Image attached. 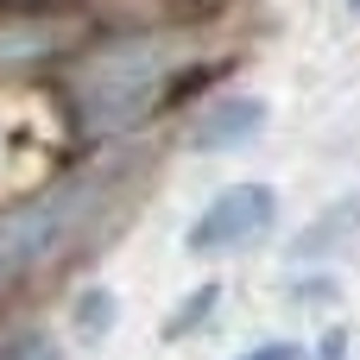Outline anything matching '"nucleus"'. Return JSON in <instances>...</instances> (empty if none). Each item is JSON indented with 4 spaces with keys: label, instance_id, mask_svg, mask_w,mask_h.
<instances>
[{
    "label": "nucleus",
    "instance_id": "1",
    "mask_svg": "<svg viewBox=\"0 0 360 360\" xmlns=\"http://www.w3.org/2000/svg\"><path fill=\"white\" fill-rule=\"evenodd\" d=\"M165 76H171V51H165L158 38H127V44H114V51L95 57V63L82 70V82H76L89 127H95V133L133 127V120L158 101Z\"/></svg>",
    "mask_w": 360,
    "mask_h": 360
},
{
    "label": "nucleus",
    "instance_id": "2",
    "mask_svg": "<svg viewBox=\"0 0 360 360\" xmlns=\"http://www.w3.org/2000/svg\"><path fill=\"white\" fill-rule=\"evenodd\" d=\"M82 209H89V190L70 184V190H57V196H44V202L6 215V221H0V278H6V272H25V266H38V259H51L57 240L82 221Z\"/></svg>",
    "mask_w": 360,
    "mask_h": 360
},
{
    "label": "nucleus",
    "instance_id": "3",
    "mask_svg": "<svg viewBox=\"0 0 360 360\" xmlns=\"http://www.w3.org/2000/svg\"><path fill=\"white\" fill-rule=\"evenodd\" d=\"M272 215H278V202H272L266 184H234V190H221V196L196 215L190 253H234V247H253V240L272 228Z\"/></svg>",
    "mask_w": 360,
    "mask_h": 360
},
{
    "label": "nucleus",
    "instance_id": "4",
    "mask_svg": "<svg viewBox=\"0 0 360 360\" xmlns=\"http://www.w3.org/2000/svg\"><path fill=\"white\" fill-rule=\"evenodd\" d=\"M259 120H266V108H259L253 95H240V101H215V108L196 120L190 146H196V152H228V146H247V139L259 133Z\"/></svg>",
    "mask_w": 360,
    "mask_h": 360
},
{
    "label": "nucleus",
    "instance_id": "5",
    "mask_svg": "<svg viewBox=\"0 0 360 360\" xmlns=\"http://www.w3.org/2000/svg\"><path fill=\"white\" fill-rule=\"evenodd\" d=\"M354 215H360V202H342V209H329V215H323V221H316V228L297 240V253H323V247H335V240L354 228Z\"/></svg>",
    "mask_w": 360,
    "mask_h": 360
},
{
    "label": "nucleus",
    "instance_id": "6",
    "mask_svg": "<svg viewBox=\"0 0 360 360\" xmlns=\"http://www.w3.org/2000/svg\"><path fill=\"white\" fill-rule=\"evenodd\" d=\"M240 360H304L291 342H266V348H253V354H240Z\"/></svg>",
    "mask_w": 360,
    "mask_h": 360
},
{
    "label": "nucleus",
    "instance_id": "7",
    "mask_svg": "<svg viewBox=\"0 0 360 360\" xmlns=\"http://www.w3.org/2000/svg\"><path fill=\"white\" fill-rule=\"evenodd\" d=\"M13 360H57V348H51V342H25Z\"/></svg>",
    "mask_w": 360,
    "mask_h": 360
},
{
    "label": "nucleus",
    "instance_id": "8",
    "mask_svg": "<svg viewBox=\"0 0 360 360\" xmlns=\"http://www.w3.org/2000/svg\"><path fill=\"white\" fill-rule=\"evenodd\" d=\"M342 348H348V335H329L323 342V360H342Z\"/></svg>",
    "mask_w": 360,
    "mask_h": 360
},
{
    "label": "nucleus",
    "instance_id": "9",
    "mask_svg": "<svg viewBox=\"0 0 360 360\" xmlns=\"http://www.w3.org/2000/svg\"><path fill=\"white\" fill-rule=\"evenodd\" d=\"M348 6H354V13H360V0H348Z\"/></svg>",
    "mask_w": 360,
    "mask_h": 360
}]
</instances>
